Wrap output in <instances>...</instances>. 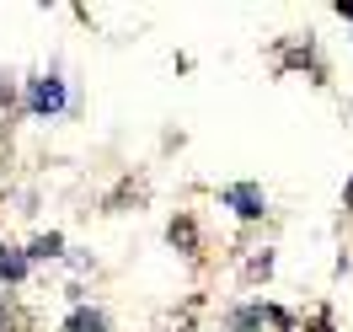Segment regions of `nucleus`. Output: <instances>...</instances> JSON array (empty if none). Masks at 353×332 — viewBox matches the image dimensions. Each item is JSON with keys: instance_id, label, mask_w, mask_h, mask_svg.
Here are the masks:
<instances>
[{"instance_id": "obj_1", "label": "nucleus", "mask_w": 353, "mask_h": 332, "mask_svg": "<svg viewBox=\"0 0 353 332\" xmlns=\"http://www.w3.org/2000/svg\"><path fill=\"white\" fill-rule=\"evenodd\" d=\"M225 204H230L236 215H246V220H257V215H263V188L236 182V188H225Z\"/></svg>"}, {"instance_id": "obj_2", "label": "nucleus", "mask_w": 353, "mask_h": 332, "mask_svg": "<svg viewBox=\"0 0 353 332\" xmlns=\"http://www.w3.org/2000/svg\"><path fill=\"white\" fill-rule=\"evenodd\" d=\"M65 108V86L59 81H32V113H59Z\"/></svg>"}, {"instance_id": "obj_3", "label": "nucleus", "mask_w": 353, "mask_h": 332, "mask_svg": "<svg viewBox=\"0 0 353 332\" xmlns=\"http://www.w3.org/2000/svg\"><path fill=\"white\" fill-rule=\"evenodd\" d=\"M0 273H6V279H22L27 257H22V252H11V246H0Z\"/></svg>"}, {"instance_id": "obj_4", "label": "nucleus", "mask_w": 353, "mask_h": 332, "mask_svg": "<svg viewBox=\"0 0 353 332\" xmlns=\"http://www.w3.org/2000/svg\"><path fill=\"white\" fill-rule=\"evenodd\" d=\"M65 332H102V316H91V311H75Z\"/></svg>"}, {"instance_id": "obj_5", "label": "nucleus", "mask_w": 353, "mask_h": 332, "mask_svg": "<svg viewBox=\"0 0 353 332\" xmlns=\"http://www.w3.org/2000/svg\"><path fill=\"white\" fill-rule=\"evenodd\" d=\"M54 252H59V236H43V242L32 246V257H54Z\"/></svg>"}]
</instances>
